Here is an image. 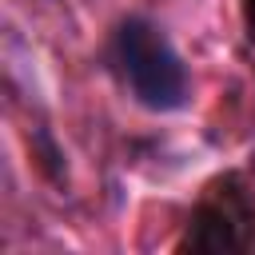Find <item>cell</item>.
Returning a JSON list of instances; mask_svg holds the SVG:
<instances>
[{"label":"cell","mask_w":255,"mask_h":255,"mask_svg":"<svg viewBox=\"0 0 255 255\" xmlns=\"http://www.w3.org/2000/svg\"><path fill=\"white\" fill-rule=\"evenodd\" d=\"M116 68L147 112H175L187 104V68L171 40L143 16H128L112 40Z\"/></svg>","instance_id":"6da1fadb"},{"label":"cell","mask_w":255,"mask_h":255,"mask_svg":"<svg viewBox=\"0 0 255 255\" xmlns=\"http://www.w3.org/2000/svg\"><path fill=\"white\" fill-rule=\"evenodd\" d=\"M243 16H247V36L255 40V0H247V4H243Z\"/></svg>","instance_id":"3957f363"},{"label":"cell","mask_w":255,"mask_h":255,"mask_svg":"<svg viewBox=\"0 0 255 255\" xmlns=\"http://www.w3.org/2000/svg\"><path fill=\"white\" fill-rule=\"evenodd\" d=\"M183 251H247L255 247V203L239 187V179H215L207 195L195 203L187 231L179 239Z\"/></svg>","instance_id":"7a4b0ae2"}]
</instances>
